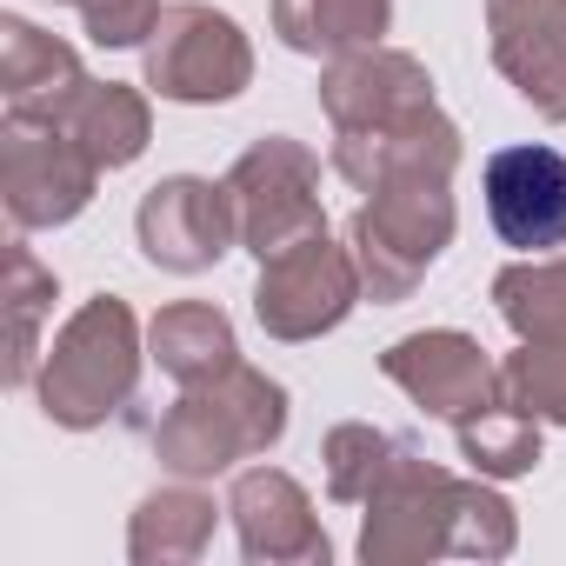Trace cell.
Returning <instances> with one entry per match:
<instances>
[{"label":"cell","instance_id":"obj_1","mask_svg":"<svg viewBox=\"0 0 566 566\" xmlns=\"http://www.w3.org/2000/svg\"><path fill=\"white\" fill-rule=\"evenodd\" d=\"M460 167H394L367 187V207L347 220V247L360 266V287L374 307L413 301V287L433 273V260L453 247L460 207H453Z\"/></svg>","mask_w":566,"mask_h":566},{"label":"cell","instance_id":"obj_2","mask_svg":"<svg viewBox=\"0 0 566 566\" xmlns=\"http://www.w3.org/2000/svg\"><path fill=\"white\" fill-rule=\"evenodd\" d=\"M287 433V387L266 380L260 367L233 360L220 380L180 387V400L154 420V460L174 480H213L240 460H260Z\"/></svg>","mask_w":566,"mask_h":566},{"label":"cell","instance_id":"obj_3","mask_svg":"<svg viewBox=\"0 0 566 566\" xmlns=\"http://www.w3.org/2000/svg\"><path fill=\"white\" fill-rule=\"evenodd\" d=\"M140 360H147V334H140L134 307L120 294H94L54 334V347H48V360L34 374V400H41V413L54 427L94 433L120 407H134Z\"/></svg>","mask_w":566,"mask_h":566},{"label":"cell","instance_id":"obj_4","mask_svg":"<svg viewBox=\"0 0 566 566\" xmlns=\"http://www.w3.org/2000/svg\"><path fill=\"white\" fill-rule=\"evenodd\" d=\"M227 200H233V220H240V247L253 260H273V253L327 233L321 154L294 134H260L227 167Z\"/></svg>","mask_w":566,"mask_h":566},{"label":"cell","instance_id":"obj_5","mask_svg":"<svg viewBox=\"0 0 566 566\" xmlns=\"http://www.w3.org/2000/svg\"><path fill=\"white\" fill-rule=\"evenodd\" d=\"M147 94L180 101V107H220L247 94L253 81V41L240 34L233 14L207 8V0H167V14L154 21L140 48Z\"/></svg>","mask_w":566,"mask_h":566},{"label":"cell","instance_id":"obj_6","mask_svg":"<svg viewBox=\"0 0 566 566\" xmlns=\"http://www.w3.org/2000/svg\"><path fill=\"white\" fill-rule=\"evenodd\" d=\"M367 301L360 287V266H354V247H340L334 233H314L287 253L260 260V280H253V321L266 340H321L334 334L354 307Z\"/></svg>","mask_w":566,"mask_h":566},{"label":"cell","instance_id":"obj_7","mask_svg":"<svg viewBox=\"0 0 566 566\" xmlns=\"http://www.w3.org/2000/svg\"><path fill=\"white\" fill-rule=\"evenodd\" d=\"M453 500H460V473H447L440 460L420 453V440H407L400 460L387 467V480L367 493L360 559L367 566L447 559L453 553Z\"/></svg>","mask_w":566,"mask_h":566},{"label":"cell","instance_id":"obj_8","mask_svg":"<svg viewBox=\"0 0 566 566\" xmlns=\"http://www.w3.org/2000/svg\"><path fill=\"white\" fill-rule=\"evenodd\" d=\"M101 187L94 154L61 127V120H0V200L21 233L34 227H67L87 213Z\"/></svg>","mask_w":566,"mask_h":566},{"label":"cell","instance_id":"obj_9","mask_svg":"<svg viewBox=\"0 0 566 566\" xmlns=\"http://www.w3.org/2000/svg\"><path fill=\"white\" fill-rule=\"evenodd\" d=\"M134 233H140V253L160 273H207L240 247L227 180H200V174H167L160 187H147L140 213H134Z\"/></svg>","mask_w":566,"mask_h":566},{"label":"cell","instance_id":"obj_10","mask_svg":"<svg viewBox=\"0 0 566 566\" xmlns=\"http://www.w3.org/2000/svg\"><path fill=\"white\" fill-rule=\"evenodd\" d=\"M380 374L427 413V420H447L460 427L467 413L493 407L500 400V367L486 360V347L460 327H427V334H407L380 354Z\"/></svg>","mask_w":566,"mask_h":566},{"label":"cell","instance_id":"obj_11","mask_svg":"<svg viewBox=\"0 0 566 566\" xmlns=\"http://www.w3.org/2000/svg\"><path fill=\"white\" fill-rule=\"evenodd\" d=\"M227 520L253 566H327L334 539L307 500V486L280 467H247L227 486Z\"/></svg>","mask_w":566,"mask_h":566},{"label":"cell","instance_id":"obj_12","mask_svg":"<svg viewBox=\"0 0 566 566\" xmlns=\"http://www.w3.org/2000/svg\"><path fill=\"white\" fill-rule=\"evenodd\" d=\"M480 193H486V220L506 247H520V253L566 247V154L559 147L526 140V147L486 154Z\"/></svg>","mask_w":566,"mask_h":566},{"label":"cell","instance_id":"obj_13","mask_svg":"<svg viewBox=\"0 0 566 566\" xmlns=\"http://www.w3.org/2000/svg\"><path fill=\"white\" fill-rule=\"evenodd\" d=\"M486 54L539 120L566 127V0H486Z\"/></svg>","mask_w":566,"mask_h":566},{"label":"cell","instance_id":"obj_14","mask_svg":"<svg viewBox=\"0 0 566 566\" xmlns=\"http://www.w3.org/2000/svg\"><path fill=\"white\" fill-rule=\"evenodd\" d=\"M420 107H433V74H427V61H413L387 41L354 48L321 67V114L334 120V134H374Z\"/></svg>","mask_w":566,"mask_h":566},{"label":"cell","instance_id":"obj_15","mask_svg":"<svg viewBox=\"0 0 566 566\" xmlns=\"http://www.w3.org/2000/svg\"><path fill=\"white\" fill-rule=\"evenodd\" d=\"M81 87H87V67L61 34L21 14H0V101H8L14 120H61Z\"/></svg>","mask_w":566,"mask_h":566},{"label":"cell","instance_id":"obj_16","mask_svg":"<svg viewBox=\"0 0 566 566\" xmlns=\"http://www.w3.org/2000/svg\"><path fill=\"white\" fill-rule=\"evenodd\" d=\"M460 127L440 114V101L433 107H420V114H407V120H394V127H374V134H334V174L347 180V187H374L380 174H394V167H460Z\"/></svg>","mask_w":566,"mask_h":566},{"label":"cell","instance_id":"obj_17","mask_svg":"<svg viewBox=\"0 0 566 566\" xmlns=\"http://www.w3.org/2000/svg\"><path fill=\"white\" fill-rule=\"evenodd\" d=\"M220 513L227 506H213V493H200V480L154 486L127 520V559L134 566H187L213 546Z\"/></svg>","mask_w":566,"mask_h":566},{"label":"cell","instance_id":"obj_18","mask_svg":"<svg viewBox=\"0 0 566 566\" xmlns=\"http://www.w3.org/2000/svg\"><path fill=\"white\" fill-rule=\"evenodd\" d=\"M147 360L167 380L200 387V380H220L240 360V340H233V321L213 301H174L147 321Z\"/></svg>","mask_w":566,"mask_h":566},{"label":"cell","instance_id":"obj_19","mask_svg":"<svg viewBox=\"0 0 566 566\" xmlns=\"http://www.w3.org/2000/svg\"><path fill=\"white\" fill-rule=\"evenodd\" d=\"M394 28V0H273V34L307 61H340L354 48H380Z\"/></svg>","mask_w":566,"mask_h":566},{"label":"cell","instance_id":"obj_20","mask_svg":"<svg viewBox=\"0 0 566 566\" xmlns=\"http://www.w3.org/2000/svg\"><path fill=\"white\" fill-rule=\"evenodd\" d=\"M61 127L94 154L101 174H114V167H134V160L147 154V140H154V107H147V94L127 87V81H87V87L74 94V107L61 114Z\"/></svg>","mask_w":566,"mask_h":566},{"label":"cell","instance_id":"obj_21","mask_svg":"<svg viewBox=\"0 0 566 566\" xmlns=\"http://www.w3.org/2000/svg\"><path fill=\"white\" fill-rule=\"evenodd\" d=\"M493 307L520 340H566V253H526L500 266Z\"/></svg>","mask_w":566,"mask_h":566},{"label":"cell","instance_id":"obj_22","mask_svg":"<svg viewBox=\"0 0 566 566\" xmlns=\"http://www.w3.org/2000/svg\"><path fill=\"white\" fill-rule=\"evenodd\" d=\"M61 301V280L54 266L34 260V247H8V387H34L48 347H41V327Z\"/></svg>","mask_w":566,"mask_h":566},{"label":"cell","instance_id":"obj_23","mask_svg":"<svg viewBox=\"0 0 566 566\" xmlns=\"http://www.w3.org/2000/svg\"><path fill=\"white\" fill-rule=\"evenodd\" d=\"M539 427H546V420H533L526 407H513V400L500 394L493 407L467 413V420L453 427V440H460V460H467L473 473H486V480H520V473H533V467L546 460Z\"/></svg>","mask_w":566,"mask_h":566},{"label":"cell","instance_id":"obj_24","mask_svg":"<svg viewBox=\"0 0 566 566\" xmlns=\"http://www.w3.org/2000/svg\"><path fill=\"white\" fill-rule=\"evenodd\" d=\"M407 433H387V427H367V420H340L327 427L321 440V467H327V493L340 506H367V493L387 480V467L400 460Z\"/></svg>","mask_w":566,"mask_h":566},{"label":"cell","instance_id":"obj_25","mask_svg":"<svg viewBox=\"0 0 566 566\" xmlns=\"http://www.w3.org/2000/svg\"><path fill=\"white\" fill-rule=\"evenodd\" d=\"M500 394L546 427H566V340H520L500 360Z\"/></svg>","mask_w":566,"mask_h":566},{"label":"cell","instance_id":"obj_26","mask_svg":"<svg viewBox=\"0 0 566 566\" xmlns=\"http://www.w3.org/2000/svg\"><path fill=\"white\" fill-rule=\"evenodd\" d=\"M513 546H520V520L500 500V486L486 473L460 480V500H453V559H506Z\"/></svg>","mask_w":566,"mask_h":566},{"label":"cell","instance_id":"obj_27","mask_svg":"<svg viewBox=\"0 0 566 566\" xmlns=\"http://www.w3.org/2000/svg\"><path fill=\"white\" fill-rule=\"evenodd\" d=\"M74 8H81V28L94 48H147L167 0H74Z\"/></svg>","mask_w":566,"mask_h":566},{"label":"cell","instance_id":"obj_28","mask_svg":"<svg viewBox=\"0 0 566 566\" xmlns=\"http://www.w3.org/2000/svg\"><path fill=\"white\" fill-rule=\"evenodd\" d=\"M54 8H74V0H54Z\"/></svg>","mask_w":566,"mask_h":566}]
</instances>
